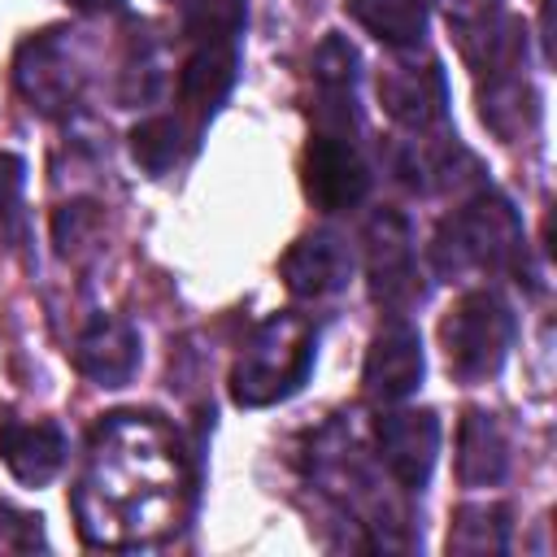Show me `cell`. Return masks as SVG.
<instances>
[{"label":"cell","instance_id":"1","mask_svg":"<svg viewBox=\"0 0 557 557\" xmlns=\"http://www.w3.org/2000/svg\"><path fill=\"white\" fill-rule=\"evenodd\" d=\"M183 492L187 470L174 431L152 413H109L91 431L70 505L83 544L148 548L178 527Z\"/></svg>","mask_w":557,"mask_h":557},{"label":"cell","instance_id":"2","mask_svg":"<svg viewBox=\"0 0 557 557\" xmlns=\"http://www.w3.org/2000/svg\"><path fill=\"white\" fill-rule=\"evenodd\" d=\"M522 252H527V235L518 209L492 187L457 205L431 235V270L448 283L500 278L522 265Z\"/></svg>","mask_w":557,"mask_h":557},{"label":"cell","instance_id":"3","mask_svg":"<svg viewBox=\"0 0 557 557\" xmlns=\"http://www.w3.org/2000/svg\"><path fill=\"white\" fill-rule=\"evenodd\" d=\"M313 357H318L313 322L305 313H292V309L270 313L244 339V348L231 366L226 392L239 409H270L309 383Z\"/></svg>","mask_w":557,"mask_h":557},{"label":"cell","instance_id":"4","mask_svg":"<svg viewBox=\"0 0 557 557\" xmlns=\"http://www.w3.org/2000/svg\"><path fill=\"white\" fill-rule=\"evenodd\" d=\"M518 339V318L509 300L492 287H470L453 300V309L440 318V348L444 366L457 383H487L509 361V348Z\"/></svg>","mask_w":557,"mask_h":557},{"label":"cell","instance_id":"5","mask_svg":"<svg viewBox=\"0 0 557 557\" xmlns=\"http://www.w3.org/2000/svg\"><path fill=\"white\" fill-rule=\"evenodd\" d=\"M13 87L39 117H65L87 87V52L78 30L44 26L13 52Z\"/></svg>","mask_w":557,"mask_h":557},{"label":"cell","instance_id":"6","mask_svg":"<svg viewBox=\"0 0 557 557\" xmlns=\"http://www.w3.org/2000/svg\"><path fill=\"white\" fill-rule=\"evenodd\" d=\"M361 244H366L370 300L379 309H387L392 318H405L413 305H422L426 283H422V270H418L409 222L396 209H379V213H370V222L361 231Z\"/></svg>","mask_w":557,"mask_h":557},{"label":"cell","instance_id":"7","mask_svg":"<svg viewBox=\"0 0 557 557\" xmlns=\"http://www.w3.org/2000/svg\"><path fill=\"white\" fill-rule=\"evenodd\" d=\"M300 183L313 209L322 213H339V209H357L370 191V165L357 148L352 131H331V126H313L305 157H300Z\"/></svg>","mask_w":557,"mask_h":557},{"label":"cell","instance_id":"8","mask_svg":"<svg viewBox=\"0 0 557 557\" xmlns=\"http://www.w3.org/2000/svg\"><path fill=\"white\" fill-rule=\"evenodd\" d=\"M235 78H239V35L191 39V52L183 57L178 78H174L178 117L191 131V139H200V131L213 122V113L231 96Z\"/></svg>","mask_w":557,"mask_h":557},{"label":"cell","instance_id":"9","mask_svg":"<svg viewBox=\"0 0 557 557\" xmlns=\"http://www.w3.org/2000/svg\"><path fill=\"white\" fill-rule=\"evenodd\" d=\"M379 104L387 117L413 135H426L448 113V78L435 57H418V48H405L379 70Z\"/></svg>","mask_w":557,"mask_h":557},{"label":"cell","instance_id":"10","mask_svg":"<svg viewBox=\"0 0 557 557\" xmlns=\"http://www.w3.org/2000/svg\"><path fill=\"white\" fill-rule=\"evenodd\" d=\"M440 418L435 409H392L374 422V461L400 492H422L440 457Z\"/></svg>","mask_w":557,"mask_h":557},{"label":"cell","instance_id":"11","mask_svg":"<svg viewBox=\"0 0 557 557\" xmlns=\"http://www.w3.org/2000/svg\"><path fill=\"white\" fill-rule=\"evenodd\" d=\"M422 374H426L422 335L405 318L383 322L366 348V361H361V392L379 405H400L405 396L418 392Z\"/></svg>","mask_w":557,"mask_h":557},{"label":"cell","instance_id":"12","mask_svg":"<svg viewBox=\"0 0 557 557\" xmlns=\"http://www.w3.org/2000/svg\"><path fill=\"white\" fill-rule=\"evenodd\" d=\"M278 278L300 300H326V296L348 287V278H352V248L335 231H309V235H300L283 252Z\"/></svg>","mask_w":557,"mask_h":557},{"label":"cell","instance_id":"13","mask_svg":"<svg viewBox=\"0 0 557 557\" xmlns=\"http://www.w3.org/2000/svg\"><path fill=\"white\" fill-rule=\"evenodd\" d=\"M139 331L117 313H96L74 339V370L100 387H122L139 370Z\"/></svg>","mask_w":557,"mask_h":557},{"label":"cell","instance_id":"14","mask_svg":"<svg viewBox=\"0 0 557 557\" xmlns=\"http://www.w3.org/2000/svg\"><path fill=\"white\" fill-rule=\"evenodd\" d=\"M70 440L52 418H4L0 422V461L26 487H48L65 466Z\"/></svg>","mask_w":557,"mask_h":557},{"label":"cell","instance_id":"15","mask_svg":"<svg viewBox=\"0 0 557 557\" xmlns=\"http://www.w3.org/2000/svg\"><path fill=\"white\" fill-rule=\"evenodd\" d=\"M509 474V435L492 409H466L457 426V479L461 487H496Z\"/></svg>","mask_w":557,"mask_h":557},{"label":"cell","instance_id":"16","mask_svg":"<svg viewBox=\"0 0 557 557\" xmlns=\"http://www.w3.org/2000/svg\"><path fill=\"white\" fill-rule=\"evenodd\" d=\"M431 4H435L440 17L448 22V30H453V39H457V52L466 57V65H470L474 74L496 57L500 39H505L509 26H513V17L505 13L500 0H431Z\"/></svg>","mask_w":557,"mask_h":557},{"label":"cell","instance_id":"17","mask_svg":"<svg viewBox=\"0 0 557 557\" xmlns=\"http://www.w3.org/2000/svg\"><path fill=\"white\" fill-rule=\"evenodd\" d=\"M344 13L392 52L422 48L426 0H344Z\"/></svg>","mask_w":557,"mask_h":557},{"label":"cell","instance_id":"18","mask_svg":"<svg viewBox=\"0 0 557 557\" xmlns=\"http://www.w3.org/2000/svg\"><path fill=\"white\" fill-rule=\"evenodd\" d=\"M187 148H196V139H191V131L183 126L178 113H152V117L131 126V157L152 178L170 174L187 157Z\"/></svg>","mask_w":557,"mask_h":557},{"label":"cell","instance_id":"19","mask_svg":"<svg viewBox=\"0 0 557 557\" xmlns=\"http://www.w3.org/2000/svg\"><path fill=\"white\" fill-rule=\"evenodd\" d=\"M448 553H466V557H483V553H505L509 548V505L500 500H474L461 505L448 522Z\"/></svg>","mask_w":557,"mask_h":557},{"label":"cell","instance_id":"20","mask_svg":"<svg viewBox=\"0 0 557 557\" xmlns=\"http://www.w3.org/2000/svg\"><path fill=\"white\" fill-rule=\"evenodd\" d=\"M165 87V61H161V48L148 39V35H135L126 57H122V70H117V100L139 109V104H152Z\"/></svg>","mask_w":557,"mask_h":557},{"label":"cell","instance_id":"21","mask_svg":"<svg viewBox=\"0 0 557 557\" xmlns=\"http://www.w3.org/2000/svg\"><path fill=\"white\" fill-rule=\"evenodd\" d=\"M0 239L13 252L30 248V213H26V161L17 152H0Z\"/></svg>","mask_w":557,"mask_h":557},{"label":"cell","instance_id":"22","mask_svg":"<svg viewBox=\"0 0 557 557\" xmlns=\"http://www.w3.org/2000/svg\"><path fill=\"white\" fill-rule=\"evenodd\" d=\"M35 548H48L44 518L17 509L13 500H0V553H35Z\"/></svg>","mask_w":557,"mask_h":557},{"label":"cell","instance_id":"23","mask_svg":"<svg viewBox=\"0 0 557 557\" xmlns=\"http://www.w3.org/2000/svg\"><path fill=\"white\" fill-rule=\"evenodd\" d=\"M78 13H126V0H70Z\"/></svg>","mask_w":557,"mask_h":557},{"label":"cell","instance_id":"24","mask_svg":"<svg viewBox=\"0 0 557 557\" xmlns=\"http://www.w3.org/2000/svg\"><path fill=\"white\" fill-rule=\"evenodd\" d=\"M178 4H187V0H178Z\"/></svg>","mask_w":557,"mask_h":557}]
</instances>
